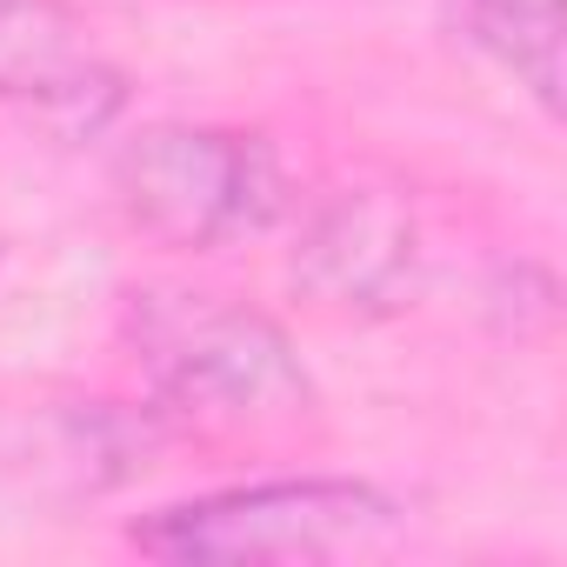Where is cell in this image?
I'll return each instance as SVG.
<instances>
[{"label": "cell", "mask_w": 567, "mask_h": 567, "mask_svg": "<svg viewBox=\"0 0 567 567\" xmlns=\"http://www.w3.org/2000/svg\"><path fill=\"white\" fill-rule=\"evenodd\" d=\"M114 200L134 234L174 254H214L267 234L295 187L267 134L214 121H154L114 154Z\"/></svg>", "instance_id": "cell-3"}, {"label": "cell", "mask_w": 567, "mask_h": 567, "mask_svg": "<svg viewBox=\"0 0 567 567\" xmlns=\"http://www.w3.org/2000/svg\"><path fill=\"white\" fill-rule=\"evenodd\" d=\"M0 101L34 107L61 141L101 134L127 81L101 61L74 0H0Z\"/></svg>", "instance_id": "cell-5"}, {"label": "cell", "mask_w": 567, "mask_h": 567, "mask_svg": "<svg viewBox=\"0 0 567 567\" xmlns=\"http://www.w3.org/2000/svg\"><path fill=\"white\" fill-rule=\"evenodd\" d=\"M288 280L321 315H341V321H381L408 308L421 280L414 207L394 187H368V181L315 194L288 254Z\"/></svg>", "instance_id": "cell-4"}, {"label": "cell", "mask_w": 567, "mask_h": 567, "mask_svg": "<svg viewBox=\"0 0 567 567\" xmlns=\"http://www.w3.org/2000/svg\"><path fill=\"white\" fill-rule=\"evenodd\" d=\"M121 341L141 368L147 414L207 454H280L321 421L315 374L295 341L247 301L200 288H134Z\"/></svg>", "instance_id": "cell-1"}, {"label": "cell", "mask_w": 567, "mask_h": 567, "mask_svg": "<svg viewBox=\"0 0 567 567\" xmlns=\"http://www.w3.org/2000/svg\"><path fill=\"white\" fill-rule=\"evenodd\" d=\"M401 534V507L341 474H288V481H240L220 494H194L154 507L127 527L147 560L174 567H321L381 554Z\"/></svg>", "instance_id": "cell-2"}, {"label": "cell", "mask_w": 567, "mask_h": 567, "mask_svg": "<svg viewBox=\"0 0 567 567\" xmlns=\"http://www.w3.org/2000/svg\"><path fill=\"white\" fill-rule=\"evenodd\" d=\"M447 28L461 48L514 74L547 121L560 114V0H447Z\"/></svg>", "instance_id": "cell-6"}]
</instances>
